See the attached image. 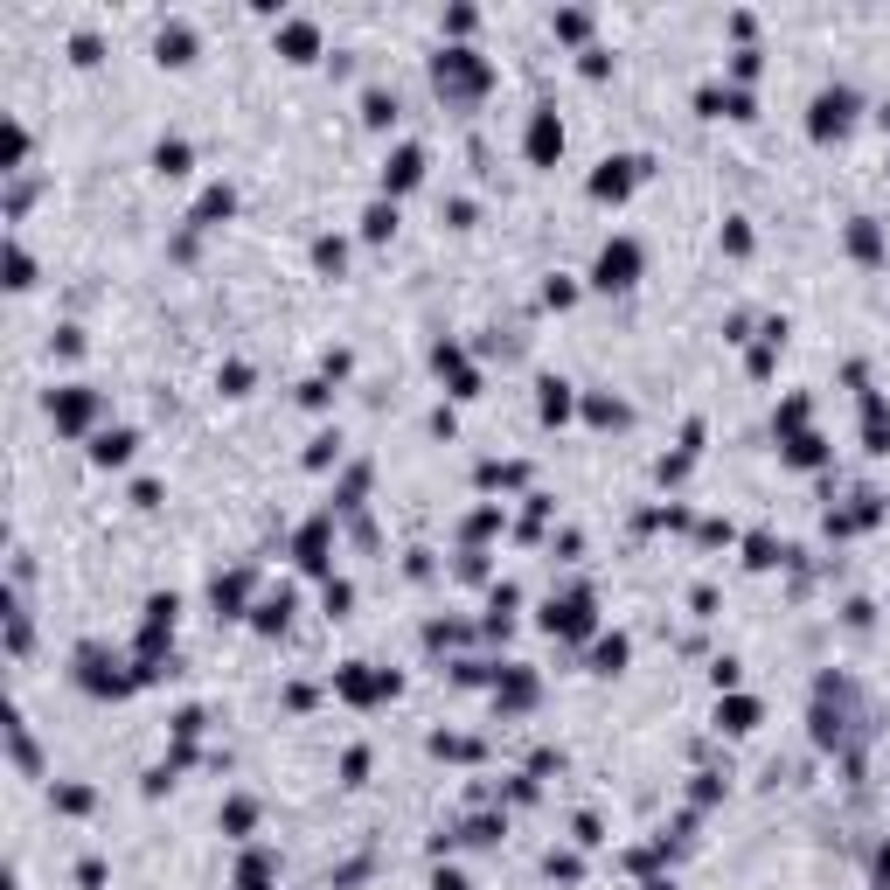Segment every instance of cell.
Wrapping results in <instances>:
<instances>
[{"mask_svg":"<svg viewBox=\"0 0 890 890\" xmlns=\"http://www.w3.org/2000/svg\"><path fill=\"white\" fill-rule=\"evenodd\" d=\"M640 890H675V884H668V877H647V884H640Z\"/></svg>","mask_w":890,"mask_h":890,"instance_id":"681fc988","label":"cell"},{"mask_svg":"<svg viewBox=\"0 0 890 890\" xmlns=\"http://www.w3.org/2000/svg\"><path fill=\"white\" fill-rule=\"evenodd\" d=\"M188 56H195V28H188V21H167V28H160V63L181 70Z\"/></svg>","mask_w":890,"mask_h":890,"instance_id":"ffe728a7","label":"cell"},{"mask_svg":"<svg viewBox=\"0 0 890 890\" xmlns=\"http://www.w3.org/2000/svg\"><path fill=\"white\" fill-rule=\"evenodd\" d=\"M56 807L63 814H91V786H56Z\"/></svg>","mask_w":890,"mask_h":890,"instance_id":"d590c367","label":"cell"},{"mask_svg":"<svg viewBox=\"0 0 890 890\" xmlns=\"http://www.w3.org/2000/svg\"><path fill=\"white\" fill-rule=\"evenodd\" d=\"M327 459H341V439H334V432H320V439H313V452H306V466H327Z\"/></svg>","mask_w":890,"mask_h":890,"instance_id":"f35d334b","label":"cell"},{"mask_svg":"<svg viewBox=\"0 0 890 890\" xmlns=\"http://www.w3.org/2000/svg\"><path fill=\"white\" fill-rule=\"evenodd\" d=\"M849 126H856V91H849V84H828V91L814 98V112H807V133L828 147V140H842Z\"/></svg>","mask_w":890,"mask_h":890,"instance_id":"3957f363","label":"cell"},{"mask_svg":"<svg viewBox=\"0 0 890 890\" xmlns=\"http://www.w3.org/2000/svg\"><path fill=\"white\" fill-rule=\"evenodd\" d=\"M640 174H647V153H612V160H598L592 195H598V202H626Z\"/></svg>","mask_w":890,"mask_h":890,"instance_id":"52a82bcc","label":"cell"},{"mask_svg":"<svg viewBox=\"0 0 890 890\" xmlns=\"http://www.w3.org/2000/svg\"><path fill=\"white\" fill-rule=\"evenodd\" d=\"M362 772H369V751H362V744H355V751H348V758H341V779H348V786H362Z\"/></svg>","mask_w":890,"mask_h":890,"instance_id":"ab89813d","label":"cell"},{"mask_svg":"<svg viewBox=\"0 0 890 890\" xmlns=\"http://www.w3.org/2000/svg\"><path fill=\"white\" fill-rule=\"evenodd\" d=\"M592 661H598V675H619V668L633 661V640H626V633H605L592 647Z\"/></svg>","mask_w":890,"mask_h":890,"instance_id":"603a6c76","label":"cell"},{"mask_svg":"<svg viewBox=\"0 0 890 890\" xmlns=\"http://www.w3.org/2000/svg\"><path fill=\"white\" fill-rule=\"evenodd\" d=\"M286 612H293V592L265 598V605H258V633H279V626H286Z\"/></svg>","mask_w":890,"mask_h":890,"instance_id":"d6a6232c","label":"cell"},{"mask_svg":"<svg viewBox=\"0 0 890 890\" xmlns=\"http://www.w3.org/2000/svg\"><path fill=\"white\" fill-rule=\"evenodd\" d=\"M536 390H543V397H536V411H543V425H564V418L578 411V397H571V383H564V376H543Z\"/></svg>","mask_w":890,"mask_h":890,"instance_id":"5bb4252c","label":"cell"},{"mask_svg":"<svg viewBox=\"0 0 890 890\" xmlns=\"http://www.w3.org/2000/svg\"><path fill=\"white\" fill-rule=\"evenodd\" d=\"M432 369L452 383V397H480V376H473V362H466L452 341H439V348H432Z\"/></svg>","mask_w":890,"mask_h":890,"instance_id":"7c38bea8","label":"cell"},{"mask_svg":"<svg viewBox=\"0 0 890 890\" xmlns=\"http://www.w3.org/2000/svg\"><path fill=\"white\" fill-rule=\"evenodd\" d=\"M251 828H258V807H251V800H230V807H223V835H237V842H244Z\"/></svg>","mask_w":890,"mask_h":890,"instance_id":"f546056e","label":"cell"},{"mask_svg":"<svg viewBox=\"0 0 890 890\" xmlns=\"http://www.w3.org/2000/svg\"><path fill=\"white\" fill-rule=\"evenodd\" d=\"M230 209H237V195H230V188H209V195L195 202V230H216Z\"/></svg>","mask_w":890,"mask_h":890,"instance_id":"cb8c5ba5","label":"cell"},{"mask_svg":"<svg viewBox=\"0 0 890 890\" xmlns=\"http://www.w3.org/2000/svg\"><path fill=\"white\" fill-rule=\"evenodd\" d=\"M432 890H466V877H459V870H439V877H432Z\"/></svg>","mask_w":890,"mask_h":890,"instance_id":"7dc6e473","label":"cell"},{"mask_svg":"<svg viewBox=\"0 0 890 890\" xmlns=\"http://www.w3.org/2000/svg\"><path fill=\"white\" fill-rule=\"evenodd\" d=\"M744 564H751V571H772V564H779V543H772L765 529H758V536H744Z\"/></svg>","mask_w":890,"mask_h":890,"instance_id":"f1b7e54d","label":"cell"},{"mask_svg":"<svg viewBox=\"0 0 890 890\" xmlns=\"http://www.w3.org/2000/svg\"><path fill=\"white\" fill-rule=\"evenodd\" d=\"M696 112H703V119H751V91H731V84H703V91H696Z\"/></svg>","mask_w":890,"mask_h":890,"instance_id":"8fae6325","label":"cell"},{"mask_svg":"<svg viewBox=\"0 0 890 890\" xmlns=\"http://www.w3.org/2000/svg\"><path fill=\"white\" fill-rule=\"evenodd\" d=\"M877 877H884V884H890V849H884V856H877Z\"/></svg>","mask_w":890,"mask_h":890,"instance_id":"c3c4849f","label":"cell"},{"mask_svg":"<svg viewBox=\"0 0 890 890\" xmlns=\"http://www.w3.org/2000/svg\"><path fill=\"white\" fill-rule=\"evenodd\" d=\"M418 181H425V147H411V140H404V147H397L390 160H383V202L411 195Z\"/></svg>","mask_w":890,"mask_h":890,"instance_id":"9c48e42d","label":"cell"},{"mask_svg":"<svg viewBox=\"0 0 890 890\" xmlns=\"http://www.w3.org/2000/svg\"><path fill=\"white\" fill-rule=\"evenodd\" d=\"M7 286L21 293V286H35V258L21 251V244H7Z\"/></svg>","mask_w":890,"mask_h":890,"instance_id":"1f68e13d","label":"cell"},{"mask_svg":"<svg viewBox=\"0 0 890 890\" xmlns=\"http://www.w3.org/2000/svg\"><path fill=\"white\" fill-rule=\"evenodd\" d=\"M133 445H140V432H126V425H119V432H98V439H91V466H126Z\"/></svg>","mask_w":890,"mask_h":890,"instance_id":"2e32d148","label":"cell"},{"mask_svg":"<svg viewBox=\"0 0 890 890\" xmlns=\"http://www.w3.org/2000/svg\"><path fill=\"white\" fill-rule=\"evenodd\" d=\"M299 564H306V571H327V515L299 529Z\"/></svg>","mask_w":890,"mask_h":890,"instance_id":"7402d4cb","label":"cell"},{"mask_svg":"<svg viewBox=\"0 0 890 890\" xmlns=\"http://www.w3.org/2000/svg\"><path fill=\"white\" fill-rule=\"evenodd\" d=\"M550 28H557L564 42H585V35H592V14H585V7H564V14H557Z\"/></svg>","mask_w":890,"mask_h":890,"instance_id":"4dcf8cb0","label":"cell"},{"mask_svg":"<svg viewBox=\"0 0 890 890\" xmlns=\"http://www.w3.org/2000/svg\"><path fill=\"white\" fill-rule=\"evenodd\" d=\"M432 84H439V98H452V105H473L494 84V70H487L480 49H439L432 56Z\"/></svg>","mask_w":890,"mask_h":890,"instance_id":"6da1fadb","label":"cell"},{"mask_svg":"<svg viewBox=\"0 0 890 890\" xmlns=\"http://www.w3.org/2000/svg\"><path fill=\"white\" fill-rule=\"evenodd\" d=\"M362 119L369 126H390L397 119V91H362Z\"/></svg>","mask_w":890,"mask_h":890,"instance_id":"83f0119b","label":"cell"},{"mask_svg":"<svg viewBox=\"0 0 890 890\" xmlns=\"http://www.w3.org/2000/svg\"><path fill=\"white\" fill-rule=\"evenodd\" d=\"M390 230H397V202H369V209H362V237H369V244H383Z\"/></svg>","mask_w":890,"mask_h":890,"instance_id":"484cf974","label":"cell"},{"mask_svg":"<svg viewBox=\"0 0 890 890\" xmlns=\"http://www.w3.org/2000/svg\"><path fill=\"white\" fill-rule=\"evenodd\" d=\"M313 265H320V272H341V265H348V244H341V237H320V244H313Z\"/></svg>","mask_w":890,"mask_h":890,"instance_id":"836d02e7","label":"cell"},{"mask_svg":"<svg viewBox=\"0 0 890 890\" xmlns=\"http://www.w3.org/2000/svg\"><path fill=\"white\" fill-rule=\"evenodd\" d=\"M863 452H877V459L890 452V404L877 397V390L863 397Z\"/></svg>","mask_w":890,"mask_h":890,"instance_id":"4fadbf2b","label":"cell"},{"mask_svg":"<svg viewBox=\"0 0 890 890\" xmlns=\"http://www.w3.org/2000/svg\"><path fill=\"white\" fill-rule=\"evenodd\" d=\"M717 724H724L731 738H744V731H758V696H738V689H731V696L717 703Z\"/></svg>","mask_w":890,"mask_h":890,"instance_id":"9a60e30c","label":"cell"},{"mask_svg":"<svg viewBox=\"0 0 890 890\" xmlns=\"http://www.w3.org/2000/svg\"><path fill=\"white\" fill-rule=\"evenodd\" d=\"M724 251H731V258H744V251H751V230H744V216H731V223H724Z\"/></svg>","mask_w":890,"mask_h":890,"instance_id":"8d00e7d4","label":"cell"},{"mask_svg":"<svg viewBox=\"0 0 890 890\" xmlns=\"http://www.w3.org/2000/svg\"><path fill=\"white\" fill-rule=\"evenodd\" d=\"M585 418H592V425H605V432H626V425H633L626 397H585Z\"/></svg>","mask_w":890,"mask_h":890,"instance_id":"44dd1931","label":"cell"},{"mask_svg":"<svg viewBox=\"0 0 890 890\" xmlns=\"http://www.w3.org/2000/svg\"><path fill=\"white\" fill-rule=\"evenodd\" d=\"M786 466H800V473L828 466V439H821V432H800V439H786Z\"/></svg>","mask_w":890,"mask_h":890,"instance_id":"ac0fdd59","label":"cell"},{"mask_svg":"<svg viewBox=\"0 0 890 890\" xmlns=\"http://www.w3.org/2000/svg\"><path fill=\"white\" fill-rule=\"evenodd\" d=\"M640 279V244L633 237H612L605 251H598V265H592V286L598 293H626Z\"/></svg>","mask_w":890,"mask_h":890,"instance_id":"5b68a950","label":"cell"},{"mask_svg":"<svg viewBox=\"0 0 890 890\" xmlns=\"http://www.w3.org/2000/svg\"><path fill=\"white\" fill-rule=\"evenodd\" d=\"M550 877H557V884H578L585 863H578V856H550Z\"/></svg>","mask_w":890,"mask_h":890,"instance_id":"60d3db41","label":"cell"},{"mask_svg":"<svg viewBox=\"0 0 890 890\" xmlns=\"http://www.w3.org/2000/svg\"><path fill=\"white\" fill-rule=\"evenodd\" d=\"M473 21H480L473 7H452V14H445V28H452V35H473Z\"/></svg>","mask_w":890,"mask_h":890,"instance_id":"ee69618b","label":"cell"},{"mask_svg":"<svg viewBox=\"0 0 890 890\" xmlns=\"http://www.w3.org/2000/svg\"><path fill=\"white\" fill-rule=\"evenodd\" d=\"M731 77H758V49H738L731 56Z\"/></svg>","mask_w":890,"mask_h":890,"instance_id":"bcb514c9","label":"cell"},{"mask_svg":"<svg viewBox=\"0 0 890 890\" xmlns=\"http://www.w3.org/2000/svg\"><path fill=\"white\" fill-rule=\"evenodd\" d=\"M334 689L348 696V703H390L404 682L390 675V668H369V661H348V668H334Z\"/></svg>","mask_w":890,"mask_h":890,"instance_id":"277c9868","label":"cell"},{"mask_svg":"<svg viewBox=\"0 0 890 890\" xmlns=\"http://www.w3.org/2000/svg\"><path fill=\"white\" fill-rule=\"evenodd\" d=\"M188 160H195L188 140H160V147H153V167H160L167 181H181V174H188Z\"/></svg>","mask_w":890,"mask_h":890,"instance_id":"d4e9b609","label":"cell"},{"mask_svg":"<svg viewBox=\"0 0 890 890\" xmlns=\"http://www.w3.org/2000/svg\"><path fill=\"white\" fill-rule=\"evenodd\" d=\"M849 258H863V265H884V230H877L870 216H856V223H849Z\"/></svg>","mask_w":890,"mask_h":890,"instance_id":"e0dca14e","label":"cell"},{"mask_svg":"<svg viewBox=\"0 0 890 890\" xmlns=\"http://www.w3.org/2000/svg\"><path fill=\"white\" fill-rule=\"evenodd\" d=\"M105 404H98V390L91 383H63V390H49V425L63 432V439H77V432H91V418H98Z\"/></svg>","mask_w":890,"mask_h":890,"instance_id":"7a4b0ae2","label":"cell"},{"mask_svg":"<svg viewBox=\"0 0 890 890\" xmlns=\"http://www.w3.org/2000/svg\"><path fill=\"white\" fill-rule=\"evenodd\" d=\"M522 153H529V167H557V160H564V119H557V105H536V112H529Z\"/></svg>","mask_w":890,"mask_h":890,"instance_id":"8992f818","label":"cell"},{"mask_svg":"<svg viewBox=\"0 0 890 890\" xmlns=\"http://www.w3.org/2000/svg\"><path fill=\"white\" fill-rule=\"evenodd\" d=\"M543 299H550V306H571V299H578V286H571V279H550V286H543Z\"/></svg>","mask_w":890,"mask_h":890,"instance_id":"7bdbcfd3","label":"cell"},{"mask_svg":"<svg viewBox=\"0 0 890 890\" xmlns=\"http://www.w3.org/2000/svg\"><path fill=\"white\" fill-rule=\"evenodd\" d=\"M327 612H334V619H341V612H348V605H355V585H348V578H327Z\"/></svg>","mask_w":890,"mask_h":890,"instance_id":"e575fe53","label":"cell"},{"mask_svg":"<svg viewBox=\"0 0 890 890\" xmlns=\"http://www.w3.org/2000/svg\"><path fill=\"white\" fill-rule=\"evenodd\" d=\"M272 42H279V56H286V63H313V56H320V28H313L306 14L279 21V35H272Z\"/></svg>","mask_w":890,"mask_h":890,"instance_id":"30bf717a","label":"cell"},{"mask_svg":"<svg viewBox=\"0 0 890 890\" xmlns=\"http://www.w3.org/2000/svg\"><path fill=\"white\" fill-rule=\"evenodd\" d=\"M543 633H557V640H585L592 633V592H564L543 605Z\"/></svg>","mask_w":890,"mask_h":890,"instance_id":"ba28073f","label":"cell"},{"mask_svg":"<svg viewBox=\"0 0 890 890\" xmlns=\"http://www.w3.org/2000/svg\"><path fill=\"white\" fill-rule=\"evenodd\" d=\"M216 612H223V619H237V612H244V598H251V571H230V578H216Z\"/></svg>","mask_w":890,"mask_h":890,"instance_id":"d6986e66","label":"cell"},{"mask_svg":"<svg viewBox=\"0 0 890 890\" xmlns=\"http://www.w3.org/2000/svg\"><path fill=\"white\" fill-rule=\"evenodd\" d=\"M216 383H223V397H244V390H251V369H244V362H230Z\"/></svg>","mask_w":890,"mask_h":890,"instance_id":"74e56055","label":"cell"},{"mask_svg":"<svg viewBox=\"0 0 890 890\" xmlns=\"http://www.w3.org/2000/svg\"><path fill=\"white\" fill-rule=\"evenodd\" d=\"M578 70H585V77H605V70H612V56H605V49H585V63H578Z\"/></svg>","mask_w":890,"mask_h":890,"instance_id":"f6af8a7d","label":"cell"},{"mask_svg":"<svg viewBox=\"0 0 890 890\" xmlns=\"http://www.w3.org/2000/svg\"><path fill=\"white\" fill-rule=\"evenodd\" d=\"M529 480V466H515V459H487L480 466V487H522Z\"/></svg>","mask_w":890,"mask_h":890,"instance_id":"4316f807","label":"cell"},{"mask_svg":"<svg viewBox=\"0 0 890 890\" xmlns=\"http://www.w3.org/2000/svg\"><path fill=\"white\" fill-rule=\"evenodd\" d=\"M571 835H578L585 849H598V842H605V835H598V821H592V814H578V821H571Z\"/></svg>","mask_w":890,"mask_h":890,"instance_id":"b9f144b4","label":"cell"}]
</instances>
